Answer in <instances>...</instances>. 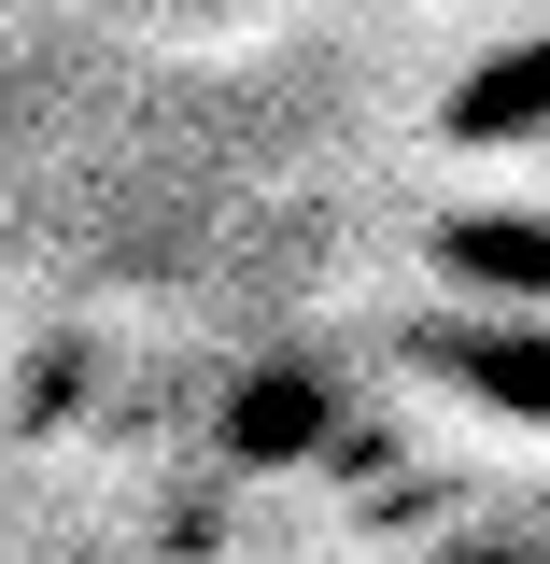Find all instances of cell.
Wrapping results in <instances>:
<instances>
[{
  "label": "cell",
  "instance_id": "1",
  "mask_svg": "<svg viewBox=\"0 0 550 564\" xmlns=\"http://www.w3.org/2000/svg\"><path fill=\"white\" fill-rule=\"evenodd\" d=\"M410 367L494 423H550V311H438L410 325Z\"/></svg>",
  "mask_w": 550,
  "mask_h": 564
},
{
  "label": "cell",
  "instance_id": "2",
  "mask_svg": "<svg viewBox=\"0 0 550 564\" xmlns=\"http://www.w3.org/2000/svg\"><path fill=\"white\" fill-rule=\"evenodd\" d=\"M438 141H452V155H550V29L466 70V85L438 99Z\"/></svg>",
  "mask_w": 550,
  "mask_h": 564
},
{
  "label": "cell",
  "instance_id": "3",
  "mask_svg": "<svg viewBox=\"0 0 550 564\" xmlns=\"http://www.w3.org/2000/svg\"><path fill=\"white\" fill-rule=\"evenodd\" d=\"M339 437V381L325 367H240V395H226V466H311Z\"/></svg>",
  "mask_w": 550,
  "mask_h": 564
},
{
  "label": "cell",
  "instance_id": "4",
  "mask_svg": "<svg viewBox=\"0 0 550 564\" xmlns=\"http://www.w3.org/2000/svg\"><path fill=\"white\" fill-rule=\"evenodd\" d=\"M438 269L466 282L481 311H550V212H452Z\"/></svg>",
  "mask_w": 550,
  "mask_h": 564
},
{
  "label": "cell",
  "instance_id": "5",
  "mask_svg": "<svg viewBox=\"0 0 550 564\" xmlns=\"http://www.w3.org/2000/svg\"><path fill=\"white\" fill-rule=\"evenodd\" d=\"M438 564H550V551H522V536H466V551H438Z\"/></svg>",
  "mask_w": 550,
  "mask_h": 564
}]
</instances>
